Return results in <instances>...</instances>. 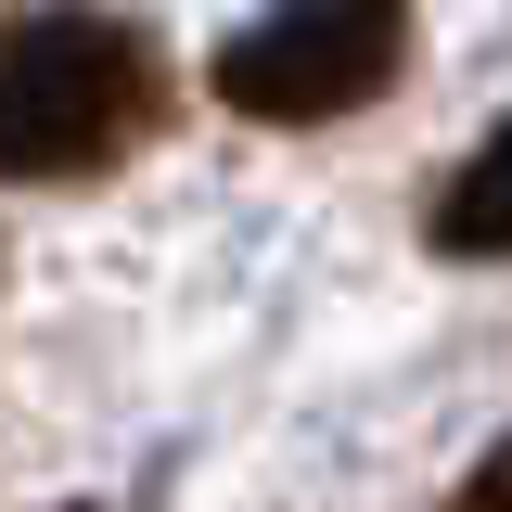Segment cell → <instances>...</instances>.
I'll return each mask as SVG.
<instances>
[{
    "instance_id": "obj_2",
    "label": "cell",
    "mask_w": 512,
    "mask_h": 512,
    "mask_svg": "<svg viewBox=\"0 0 512 512\" xmlns=\"http://www.w3.org/2000/svg\"><path fill=\"white\" fill-rule=\"evenodd\" d=\"M397 52H410V0H282L205 52V90L256 128H333L397 77Z\"/></svg>"
},
{
    "instance_id": "obj_1",
    "label": "cell",
    "mask_w": 512,
    "mask_h": 512,
    "mask_svg": "<svg viewBox=\"0 0 512 512\" xmlns=\"http://www.w3.org/2000/svg\"><path fill=\"white\" fill-rule=\"evenodd\" d=\"M167 128V52L128 13L0 26V180H77Z\"/></svg>"
},
{
    "instance_id": "obj_4",
    "label": "cell",
    "mask_w": 512,
    "mask_h": 512,
    "mask_svg": "<svg viewBox=\"0 0 512 512\" xmlns=\"http://www.w3.org/2000/svg\"><path fill=\"white\" fill-rule=\"evenodd\" d=\"M474 500H512V436L487 448V461H474Z\"/></svg>"
},
{
    "instance_id": "obj_3",
    "label": "cell",
    "mask_w": 512,
    "mask_h": 512,
    "mask_svg": "<svg viewBox=\"0 0 512 512\" xmlns=\"http://www.w3.org/2000/svg\"><path fill=\"white\" fill-rule=\"evenodd\" d=\"M436 256H512V128L474 141L436 192Z\"/></svg>"
}]
</instances>
